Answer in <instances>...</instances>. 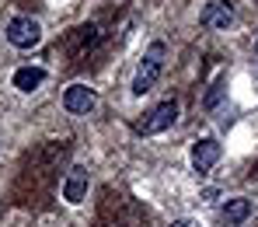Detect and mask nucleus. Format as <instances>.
<instances>
[{"label": "nucleus", "instance_id": "nucleus-5", "mask_svg": "<svg viewBox=\"0 0 258 227\" xmlns=\"http://www.w3.org/2000/svg\"><path fill=\"white\" fill-rule=\"evenodd\" d=\"M216 161H220V140L203 136V140L192 143V168H196V175H210L216 168Z\"/></svg>", "mask_w": 258, "mask_h": 227}, {"label": "nucleus", "instance_id": "nucleus-7", "mask_svg": "<svg viewBox=\"0 0 258 227\" xmlns=\"http://www.w3.org/2000/svg\"><path fill=\"white\" fill-rule=\"evenodd\" d=\"M230 25H234V7H230V0H210L206 11H203V28H210V32H227Z\"/></svg>", "mask_w": 258, "mask_h": 227}, {"label": "nucleus", "instance_id": "nucleus-3", "mask_svg": "<svg viewBox=\"0 0 258 227\" xmlns=\"http://www.w3.org/2000/svg\"><path fill=\"white\" fill-rule=\"evenodd\" d=\"M39 39H42L39 21H32V18H11L7 21V42L14 49H32V45H39Z\"/></svg>", "mask_w": 258, "mask_h": 227}, {"label": "nucleus", "instance_id": "nucleus-4", "mask_svg": "<svg viewBox=\"0 0 258 227\" xmlns=\"http://www.w3.org/2000/svg\"><path fill=\"white\" fill-rule=\"evenodd\" d=\"M94 105H98V91L87 84H70L63 91V108L70 116H87V112H94Z\"/></svg>", "mask_w": 258, "mask_h": 227}, {"label": "nucleus", "instance_id": "nucleus-10", "mask_svg": "<svg viewBox=\"0 0 258 227\" xmlns=\"http://www.w3.org/2000/svg\"><path fill=\"white\" fill-rule=\"evenodd\" d=\"M223 91H227V81H216V84H213V91L206 94V108H216V101L223 98Z\"/></svg>", "mask_w": 258, "mask_h": 227}, {"label": "nucleus", "instance_id": "nucleus-11", "mask_svg": "<svg viewBox=\"0 0 258 227\" xmlns=\"http://www.w3.org/2000/svg\"><path fill=\"white\" fill-rule=\"evenodd\" d=\"M171 227H203V224H199L196 217H181V220H174Z\"/></svg>", "mask_w": 258, "mask_h": 227}, {"label": "nucleus", "instance_id": "nucleus-8", "mask_svg": "<svg viewBox=\"0 0 258 227\" xmlns=\"http://www.w3.org/2000/svg\"><path fill=\"white\" fill-rule=\"evenodd\" d=\"M220 217H223V224H227V227H241L248 217H251V199H244V196L227 199L223 210H220Z\"/></svg>", "mask_w": 258, "mask_h": 227}, {"label": "nucleus", "instance_id": "nucleus-1", "mask_svg": "<svg viewBox=\"0 0 258 227\" xmlns=\"http://www.w3.org/2000/svg\"><path fill=\"white\" fill-rule=\"evenodd\" d=\"M164 56H168L164 42H154L147 52H143L140 67H136V74H133V94H136V98H143L147 91H154L157 77H161V70H164Z\"/></svg>", "mask_w": 258, "mask_h": 227}, {"label": "nucleus", "instance_id": "nucleus-2", "mask_svg": "<svg viewBox=\"0 0 258 227\" xmlns=\"http://www.w3.org/2000/svg\"><path fill=\"white\" fill-rule=\"evenodd\" d=\"M174 119H178V101H161V105H154V108L147 112L143 123H136V133H143V136L164 133V130L174 126Z\"/></svg>", "mask_w": 258, "mask_h": 227}, {"label": "nucleus", "instance_id": "nucleus-9", "mask_svg": "<svg viewBox=\"0 0 258 227\" xmlns=\"http://www.w3.org/2000/svg\"><path fill=\"white\" fill-rule=\"evenodd\" d=\"M11 81H14V88L21 94H32V91H39L45 84V70L42 67H18Z\"/></svg>", "mask_w": 258, "mask_h": 227}, {"label": "nucleus", "instance_id": "nucleus-6", "mask_svg": "<svg viewBox=\"0 0 258 227\" xmlns=\"http://www.w3.org/2000/svg\"><path fill=\"white\" fill-rule=\"evenodd\" d=\"M87 185H91V172H87L84 164H74L67 172V179H63V199L70 206H81L87 199Z\"/></svg>", "mask_w": 258, "mask_h": 227}, {"label": "nucleus", "instance_id": "nucleus-12", "mask_svg": "<svg viewBox=\"0 0 258 227\" xmlns=\"http://www.w3.org/2000/svg\"><path fill=\"white\" fill-rule=\"evenodd\" d=\"M255 56H258V35H255Z\"/></svg>", "mask_w": 258, "mask_h": 227}]
</instances>
